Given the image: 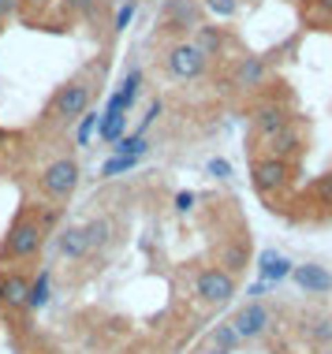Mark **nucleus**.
Listing matches in <instances>:
<instances>
[{"label":"nucleus","mask_w":332,"mask_h":354,"mask_svg":"<svg viewBox=\"0 0 332 354\" xmlns=\"http://www.w3.org/2000/svg\"><path fill=\"white\" fill-rule=\"evenodd\" d=\"M258 269H261V280L265 283H273V280H288L291 276V261L284 254H277V250H261V257H258Z\"/></svg>","instance_id":"16"},{"label":"nucleus","mask_w":332,"mask_h":354,"mask_svg":"<svg viewBox=\"0 0 332 354\" xmlns=\"http://www.w3.org/2000/svg\"><path fill=\"white\" fill-rule=\"evenodd\" d=\"M123 127H127V112H120V109H105V116L98 120V138L101 142H116L123 135Z\"/></svg>","instance_id":"17"},{"label":"nucleus","mask_w":332,"mask_h":354,"mask_svg":"<svg viewBox=\"0 0 332 354\" xmlns=\"http://www.w3.org/2000/svg\"><path fill=\"white\" fill-rule=\"evenodd\" d=\"M23 4H49V0H23Z\"/></svg>","instance_id":"34"},{"label":"nucleus","mask_w":332,"mask_h":354,"mask_svg":"<svg viewBox=\"0 0 332 354\" xmlns=\"http://www.w3.org/2000/svg\"><path fill=\"white\" fill-rule=\"evenodd\" d=\"M306 336L314 347H329L332 343V317H325V313H317V317L306 321Z\"/></svg>","instance_id":"19"},{"label":"nucleus","mask_w":332,"mask_h":354,"mask_svg":"<svg viewBox=\"0 0 332 354\" xmlns=\"http://www.w3.org/2000/svg\"><path fill=\"white\" fill-rule=\"evenodd\" d=\"M191 205H194V194H191V190H183V194H176V209H183V213H187Z\"/></svg>","instance_id":"32"},{"label":"nucleus","mask_w":332,"mask_h":354,"mask_svg":"<svg viewBox=\"0 0 332 354\" xmlns=\"http://www.w3.org/2000/svg\"><path fill=\"white\" fill-rule=\"evenodd\" d=\"M210 171H213L216 179H228V176H232V165H228V160H221V157H213V160H210Z\"/></svg>","instance_id":"30"},{"label":"nucleus","mask_w":332,"mask_h":354,"mask_svg":"<svg viewBox=\"0 0 332 354\" xmlns=\"http://www.w3.org/2000/svg\"><path fill=\"white\" fill-rule=\"evenodd\" d=\"M98 4H101V0H64V8H68L71 15H90Z\"/></svg>","instance_id":"28"},{"label":"nucleus","mask_w":332,"mask_h":354,"mask_svg":"<svg viewBox=\"0 0 332 354\" xmlns=\"http://www.w3.org/2000/svg\"><path fill=\"white\" fill-rule=\"evenodd\" d=\"M254 135H258L261 142H269L273 135H280V131H288L291 123H295V112L288 109V104H277V101H269V104H261V109H254Z\"/></svg>","instance_id":"8"},{"label":"nucleus","mask_w":332,"mask_h":354,"mask_svg":"<svg viewBox=\"0 0 332 354\" xmlns=\"http://www.w3.org/2000/svg\"><path fill=\"white\" fill-rule=\"evenodd\" d=\"M142 157H112V160H105L101 165V179H112V176H123V171H131L138 165Z\"/></svg>","instance_id":"24"},{"label":"nucleus","mask_w":332,"mask_h":354,"mask_svg":"<svg viewBox=\"0 0 332 354\" xmlns=\"http://www.w3.org/2000/svg\"><path fill=\"white\" fill-rule=\"evenodd\" d=\"M306 149V138H302L299 123H291L288 131H280V135H273L269 142H265V153L277 160H288V165H295V157Z\"/></svg>","instance_id":"11"},{"label":"nucleus","mask_w":332,"mask_h":354,"mask_svg":"<svg viewBox=\"0 0 332 354\" xmlns=\"http://www.w3.org/2000/svg\"><path fill=\"white\" fill-rule=\"evenodd\" d=\"M265 79H269L265 56H243V60L232 68V82L239 86V90H258V86H265Z\"/></svg>","instance_id":"12"},{"label":"nucleus","mask_w":332,"mask_h":354,"mask_svg":"<svg viewBox=\"0 0 332 354\" xmlns=\"http://www.w3.org/2000/svg\"><path fill=\"white\" fill-rule=\"evenodd\" d=\"M90 101H93V79H90V71H79L75 79H68L53 93L45 116L53 123H60V127H71L75 120H82V112L90 109Z\"/></svg>","instance_id":"2"},{"label":"nucleus","mask_w":332,"mask_h":354,"mask_svg":"<svg viewBox=\"0 0 332 354\" xmlns=\"http://www.w3.org/2000/svg\"><path fill=\"white\" fill-rule=\"evenodd\" d=\"M79 160L75 157H56L49 165L42 168V176H37V190H42L49 202H68V198L79 190Z\"/></svg>","instance_id":"3"},{"label":"nucleus","mask_w":332,"mask_h":354,"mask_svg":"<svg viewBox=\"0 0 332 354\" xmlns=\"http://www.w3.org/2000/svg\"><path fill=\"white\" fill-rule=\"evenodd\" d=\"M165 26L168 30H198V26H202V12H198L194 0H172Z\"/></svg>","instance_id":"13"},{"label":"nucleus","mask_w":332,"mask_h":354,"mask_svg":"<svg viewBox=\"0 0 332 354\" xmlns=\"http://www.w3.org/2000/svg\"><path fill=\"white\" fill-rule=\"evenodd\" d=\"M194 295L202 299L205 306H224L235 299V276L224 272L221 265H210L194 276Z\"/></svg>","instance_id":"5"},{"label":"nucleus","mask_w":332,"mask_h":354,"mask_svg":"<svg viewBox=\"0 0 332 354\" xmlns=\"http://www.w3.org/2000/svg\"><path fill=\"white\" fill-rule=\"evenodd\" d=\"M112 149H116V157H142L149 149V142H146V135H120L112 142Z\"/></svg>","instance_id":"20"},{"label":"nucleus","mask_w":332,"mask_h":354,"mask_svg":"<svg viewBox=\"0 0 332 354\" xmlns=\"http://www.w3.org/2000/svg\"><path fill=\"white\" fill-rule=\"evenodd\" d=\"M26 291H30V276L26 272H0V310L4 313H15L26 306Z\"/></svg>","instance_id":"9"},{"label":"nucleus","mask_w":332,"mask_h":354,"mask_svg":"<svg viewBox=\"0 0 332 354\" xmlns=\"http://www.w3.org/2000/svg\"><path fill=\"white\" fill-rule=\"evenodd\" d=\"M49 302V269H42V276L37 280H30V291H26V306L30 310H37V306Z\"/></svg>","instance_id":"22"},{"label":"nucleus","mask_w":332,"mask_h":354,"mask_svg":"<svg viewBox=\"0 0 332 354\" xmlns=\"http://www.w3.org/2000/svg\"><path fill=\"white\" fill-rule=\"evenodd\" d=\"M291 176H295V165L277 160V157H269V153L254 157V165H250V183L261 198H269V202L291 187Z\"/></svg>","instance_id":"4"},{"label":"nucleus","mask_w":332,"mask_h":354,"mask_svg":"<svg viewBox=\"0 0 332 354\" xmlns=\"http://www.w3.org/2000/svg\"><path fill=\"white\" fill-rule=\"evenodd\" d=\"M246 261H250V239H232V243H224L221 246V269L224 272H243L246 269Z\"/></svg>","instance_id":"15"},{"label":"nucleus","mask_w":332,"mask_h":354,"mask_svg":"<svg viewBox=\"0 0 332 354\" xmlns=\"http://www.w3.org/2000/svg\"><path fill=\"white\" fill-rule=\"evenodd\" d=\"M45 235H49V227H45L42 213H37L34 205H23L15 213V220L8 224L4 243H0V265L30 261V257H37V254H42V246H45Z\"/></svg>","instance_id":"1"},{"label":"nucleus","mask_w":332,"mask_h":354,"mask_svg":"<svg viewBox=\"0 0 332 354\" xmlns=\"http://www.w3.org/2000/svg\"><path fill=\"white\" fill-rule=\"evenodd\" d=\"M194 45L205 53V60H210V56H216V53L224 49V34L213 30V26H198V41Z\"/></svg>","instance_id":"21"},{"label":"nucleus","mask_w":332,"mask_h":354,"mask_svg":"<svg viewBox=\"0 0 332 354\" xmlns=\"http://www.w3.org/2000/svg\"><path fill=\"white\" fill-rule=\"evenodd\" d=\"M131 19H135V0H127V4H123L120 8V12H116V23H112V30H127V23H131Z\"/></svg>","instance_id":"27"},{"label":"nucleus","mask_w":332,"mask_h":354,"mask_svg":"<svg viewBox=\"0 0 332 354\" xmlns=\"http://www.w3.org/2000/svg\"><path fill=\"white\" fill-rule=\"evenodd\" d=\"M165 68H168V75H176V79H198V75L205 71V53L198 49L194 41H176L165 56Z\"/></svg>","instance_id":"7"},{"label":"nucleus","mask_w":332,"mask_h":354,"mask_svg":"<svg viewBox=\"0 0 332 354\" xmlns=\"http://www.w3.org/2000/svg\"><path fill=\"white\" fill-rule=\"evenodd\" d=\"M291 280H295L306 295H329L332 291V272L317 261H306V265H291Z\"/></svg>","instance_id":"10"},{"label":"nucleus","mask_w":332,"mask_h":354,"mask_svg":"<svg viewBox=\"0 0 332 354\" xmlns=\"http://www.w3.org/2000/svg\"><path fill=\"white\" fill-rule=\"evenodd\" d=\"M56 246H60L64 257H71V261H79V257L90 254V239H86V227H75L68 224L60 235H56Z\"/></svg>","instance_id":"14"},{"label":"nucleus","mask_w":332,"mask_h":354,"mask_svg":"<svg viewBox=\"0 0 332 354\" xmlns=\"http://www.w3.org/2000/svg\"><path fill=\"white\" fill-rule=\"evenodd\" d=\"M82 227H86L90 250H93V246H105V243H109V232H112V224H109V220H90V224H82Z\"/></svg>","instance_id":"25"},{"label":"nucleus","mask_w":332,"mask_h":354,"mask_svg":"<svg viewBox=\"0 0 332 354\" xmlns=\"http://www.w3.org/2000/svg\"><path fill=\"white\" fill-rule=\"evenodd\" d=\"M210 351L213 354H235L239 351V336L232 332V324H216L210 332Z\"/></svg>","instance_id":"18"},{"label":"nucleus","mask_w":332,"mask_h":354,"mask_svg":"<svg viewBox=\"0 0 332 354\" xmlns=\"http://www.w3.org/2000/svg\"><path fill=\"white\" fill-rule=\"evenodd\" d=\"M93 123H98V112H82V123H79V142L86 146L90 135H93Z\"/></svg>","instance_id":"29"},{"label":"nucleus","mask_w":332,"mask_h":354,"mask_svg":"<svg viewBox=\"0 0 332 354\" xmlns=\"http://www.w3.org/2000/svg\"><path fill=\"white\" fill-rule=\"evenodd\" d=\"M310 198H314V205H317V209L332 213V171H325V176H321L317 183L310 187Z\"/></svg>","instance_id":"23"},{"label":"nucleus","mask_w":332,"mask_h":354,"mask_svg":"<svg viewBox=\"0 0 332 354\" xmlns=\"http://www.w3.org/2000/svg\"><path fill=\"white\" fill-rule=\"evenodd\" d=\"M205 8L216 15V19H232L235 12H239V0H202Z\"/></svg>","instance_id":"26"},{"label":"nucleus","mask_w":332,"mask_h":354,"mask_svg":"<svg viewBox=\"0 0 332 354\" xmlns=\"http://www.w3.org/2000/svg\"><path fill=\"white\" fill-rule=\"evenodd\" d=\"M317 8H321L325 15H332V0H317Z\"/></svg>","instance_id":"33"},{"label":"nucleus","mask_w":332,"mask_h":354,"mask_svg":"<svg viewBox=\"0 0 332 354\" xmlns=\"http://www.w3.org/2000/svg\"><path fill=\"white\" fill-rule=\"evenodd\" d=\"M19 8H23V0H0V23H4V19H12Z\"/></svg>","instance_id":"31"},{"label":"nucleus","mask_w":332,"mask_h":354,"mask_svg":"<svg viewBox=\"0 0 332 354\" xmlns=\"http://www.w3.org/2000/svg\"><path fill=\"white\" fill-rule=\"evenodd\" d=\"M228 324H232V332L239 336V343H243V339H246V343H250V339H261L265 332H269V324H273V310H269L265 302H246L243 310H235V317L228 321Z\"/></svg>","instance_id":"6"}]
</instances>
